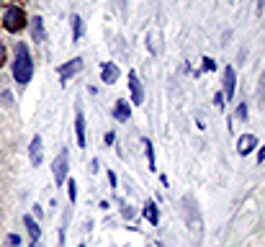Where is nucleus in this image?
Listing matches in <instances>:
<instances>
[{"instance_id":"f257e3e1","label":"nucleus","mask_w":265,"mask_h":247,"mask_svg":"<svg viewBox=\"0 0 265 247\" xmlns=\"http://www.w3.org/2000/svg\"><path fill=\"white\" fill-rule=\"evenodd\" d=\"M34 75V62H31V54H28V46L26 44H18L16 46V59H13V80L26 85Z\"/></svg>"},{"instance_id":"f03ea898","label":"nucleus","mask_w":265,"mask_h":247,"mask_svg":"<svg viewBox=\"0 0 265 247\" xmlns=\"http://www.w3.org/2000/svg\"><path fill=\"white\" fill-rule=\"evenodd\" d=\"M3 26L10 31V34H18V31L26 26V13H23V8H18V5L8 8L5 15H3Z\"/></svg>"},{"instance_id":"7ed1b4c3","label":"nucleus","mask_w":265,"mask_h":247,"mask_svg":"<svg viewBox=\"0 0 265 247\" xmlns=\"http://www.w3.org/2000/svg\"><path fill=\"white\" fill-rule=\"evenodd\" d=\"M52 173H54V183L62 185L67 180V149H62L60 154H57V160L52 165Z\"/></svg>"},{"instance_id":"20e7f679","label":"nucleus","mask_w":265,"mask_h":247,"mask_svg":"<svg viewBox=\"0 0 265 247\" xmlns=\"http://www.w3.org/2000/svg\"><path fill=\"white\" fill-rule=\"evenodd\" d=\"M129 90H131V103L142 106L144 103V90H142V83H139V77H137L134 70L129 72Z\"/></svg>"},{"instance_id":"39448f33","label":"nucleus","mask_w":265,"mask_h":247,"mask_svg":"<svg viewBox=\"0 0 265 247\" xmlns=\"http://www.w3.org/2000/svg\"><path fill=\"white\" fill-rule=\"evenodd\" d=\"M80 70H83V59H80V57L70 59L67 65H62V67H60V77H62V83H67L70 77H72V75H78Z\"/></svg>"},{"instance_id":"423d86ee","label":"nucleus","mask_w":265,"mask_h":247,"mask_svg":"<svg viewBox=\"0 0 265 247\" xmlns=\"http://www.w3.org/2000/svg\"><path fill=\"white\" fill-rule=\"evenodd\" d=\"M255 147H258V136H255V134H242V136H240V142H237V152L242 154V157H245V154H250Z\"/></svg>"},{"instance_id":"0eeeda50","label":"nucleus","mask_w":265,"mask_h":247,"mask_svg":"<svg viewBox=\"0 0 265 247\" xmlns=\"http://www.w3.org/2000/svg\"><path fill=\"white\" fill-rule=\"evenodd\" d=\"M28 154H31V165H34V167H36V165H41V160H44V147H41V136H39V134L31 139Z\"/></svg>"},{"instance_id":"6e6552de","label":"nucleus","mask_w":265,"mask_h":247,"mask_svg":"<svg viewBox=\"0 0 265 247\" xmlns=\"http://www.w3.org/2000/svg\"><path fill=\"white\" fill-rule=\"evenodd\" d=\"M100 77H103V83H108V85H113L116 80H119V67H116V62H103Z\"/></svg>"},{"instance_id":"1a4fd4ad","label":"nucleus","mask_w":265,"mask_h":247,"mask_svg":"<svg viewBox=\"0 0 265 247\" xmlns=\"http://www.w3.org/2000/svg\"><path fill=\"white\" fill-rule=\"evenodd\" d=\"M234 88H237V75H234V67H224V98L234 96Z\"/></svg>"},{"instance_id":"9d476101","label":"nucleus","mask_w":265,"mask_h":247,"mask_svg":"<svg viewBox=\"0 0 265 247\" xmlns=\"http://www.w3.org/2000/svg\"><path fill=\"white\" fill-rule=\"evenodd\" d=\"M31 36H34V41H44L47 39V31H44V18L41 15H34V23H31Z\"/></svg>"},{"instance_id":"9b49d317","label":"nucleus","mask_w":265,"mask_h":247,"mask_svg":"<svg viewBox=\"0 0 265 247\" xmlns=\"http://www.w3.org/2000/svg\"><path fill=\"white\" fill-rule=\"evenodd\" d=\"M113 116H116V121H129V116H131V106H129L126 101H116V106H113Z\"/></svg>"},{"instance_id":"f8f14e48","label":"nucleus","mask_w":265,"mask_h":247,"mask_svg":"<svg viewBox=\"0 0 265 247\" xmlns=\"http://www.w3.org/2000/svg\"><path fill=\"white\" fill-rule=\"evenodd\" d=\"M75 134H78V147L83 149L85 147V116H83V111H78V116H75Z\"/></svg>"},{"instance_id":"ddd939ff","label":"nucleus","mask_w":265,"mask_h":247,"mask_svg":"<svg viewBox=\"0 0 265 247\" xmlns=\"http://www.w3.org/2000/svg\"><path fill=\"white\" fill-rule=\"evenodd\" d=\"M144 219L150 222V224H155V227L160 222V211H157V206L152 204V201H147V204H144Z\"/></svg>"},{"instance_id":"4468645a","label":"nucleus","mask_w":265,"mask_h":247,"mask_svg":"<svg viewBox=\"0 0 265 247\" xmlns=\"http://www.w3.org/2000/svg\"><path fill=\"white\" fill-rule=\"evenodd\" d=\"M23 224H26V229H28V235H31V240L36 242V240L41 237V229H39V224L31 219V216H23Z\"/></svg>"},{"instance_id":"2eb2a0df","label":"nucleus","mask_w":265,"mask_h":247,"mask_svg":"<svg viewBox=\"0 0 265 247\" xmlns=\"http://www.w3.org/2000/svg\"><path fill=\"white\" fill-rule=\"evenodd\" d=\"M80 36H83V18L72 15V41H80Z\"/></svg>"},{"instance_id":"dca6fc26","label":"nucleus","mask_w":265,"mask_h":247,"mask_svg":"<svg viewBox=\"0 0 265 247\" xmlns=\"http://www.w3.org/2000/svg\"><path fill=\"white\" fill-rule=\"evenodd\" d=\"M144 149H147V162H150V170H157V162H155V147H152V142L150 139H144Z\"/></svg>"},{"instance_id":"f3484780","label":"nucleus","mask_w":265,"mask_h":247,"mask_svg":"<svg viewBox=\"0 0 265 247\" xmlns=\"http://www.w3.org/2000/svg\"><path fill=\"white\" fill-rule=\"evenodd\" d=\"M224 93H216V96H214V103H216V108H219V111H224Z\"/></svg>"},{"instance_id":"a211bd4d","label":"nucleus","mask_w":265,"mask_h":247,"mask_svg":"<svg viewBox=\"0 0 265 247\" xmlns=\"http://www.w3.org/2000/svg\"><path fill=\"white\" fill-rule=\"evenodd\" d=\"M237 119H242V121L247 119V106H245V103H240V106H237Z\"/></svg>"},{"instance_id":"6ab92c4d","label":"nucleus","mask_w":265,"mask_h":247,"mask_svg":"<svg viewBox=\"0 0 265 247\" xmlns=\"http://www.w3.org/2000/svg\"><path fill=\"white\" fill-rule=\"evenodd\" d=\"M260 103L265 106V72H263V77H260Z\"/></svg>"},{"instance_id":"aec40b11","label":"nucleus","mask_w":265,"mask_h":247,"mask_svg":"<svg viewBox=\"0 0 265 247\" xmlns=\"http://www.w3.org/2000/svg\"><path fill=\"white\" fill-rule=\"evenodd\" d=\"M67 185H70V201H75V198H78V188H75V180H70Z\"/></svg>"},{"instance_id":"412c9836","label":"nucleus","mask_w":265,"mask_h":247,"mask_svg":"<svg viewBox=\"0 0 265 247\" xmlns=\"http://www.w3.org/2000/svg\"><path fill=\"white\" fill-rule=\"evenodd\" d=\"M8 245H10V247H18V245H21V237H18V235H8Z\"/></svg>"},{"instance_id":"4be33fe9","label":"nucleus","mask_w":265,"mask_h":247,"mask_svg":"<svg viewBox=\"0 0 265 247\" xmlns=\"http://www.w3.org/2000/svg\"><path fill=\"white\" fill-rule=\"evenodd\" d=\"M203 67H206V70H216L214 59H209V57H203Z\"/></svg>"},{"instance_id":"5701e85b","label":"nucleus","mask_w":265,"mask_h":247,"mask_svg":"<svg viewBox=\"0 0 265 247\" xmlns=\"http://www.w3.org/2000/svg\"><path fill=\"white\" fill-rule=\"evenodd\" d=\"M5 65V46H3V41H0V67Z\"/></svg>"},{"instance_id":"b1692460","label":"nucleus","mask_w":265,"mask_h":247,"mask_svg":"<svg viewBox=\"0 0 265 247\" xmlns=\"http://www.w3.org/2000/svg\"><path fill=\"white\" fill-rule=\"evenodd\" d=\"M108 180H111V185H113V188H116V185H119V180H116V173H113V170H108Z\"/></svg>"},{"instance_id":"393cba45","label":"nucleus","mask_w":265,"mask_h":247,"mask_svg":"<svg viewBox=\"0 0 265 247\" xmlns=\"http://www.w3.org/2000/svg\"><path fill=\"white\" fill-rule=\"evenodd\" d=\"M31 247H36V242H34V245H31Z\"/></svg>"}]
</instances>
